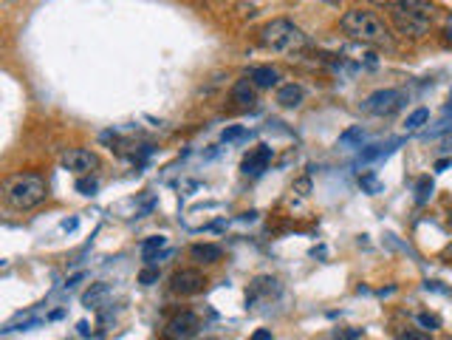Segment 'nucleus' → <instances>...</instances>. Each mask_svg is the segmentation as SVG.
Segmentation results:
<instances>
[{"label": "nucleus", "instance_id": "f8f14e48", "mask_svg": "<svg viewBox=\"0 0 452 340\" xmlns=\"http://www.w3.org/2000/svg\"><path fill=\"white\" fill-rule=\"evenodd\" d=\"M232 102H238L241 108H249L255 105V83L246 77V80H238L232 86Z\"/></svg>", "mask_w": 452, "mask_h": 340}, {"label": "nucleus", "instance_id": "412c9836", "mask_svg": "<svg viewBox=\"0 0 452 340\" xmlns=\"http://www.w3.org/2000/svg\"><path fill=\"white\" fill-rule=\"evenodd\" d=\"M243 133H246V130H243L241 125H232V128H226V130L220 133V140H223V142H238V140H243Z\"/></svg>", "mask_w": 452, "mask_h": 340}, {"label": "nucleus", "instance_id": "7ed1b4c3", "mask_svg": "<svg viewBox=\"0 0 452 340\" xmlns=\"http://www.w3.org/2000/svg\"><path fill=\"white\" fill-rule=\"evenodd\" d=\"M48 187L40 176H15L6 182V201L15 210H31L40 201H45Z\"/></svg>", "mask_w": 452, "mask_h": 340}, {"label": "nucleus", "instance_id": "f3484780", "mask_svg": "<svg viewBox=\"0 0 452 340\" xmlns=\"http://www.w3.org/2000/svg\"><path fill=\"white\" fill-rule=\"evenodd\" d=\"M359 187H362L365 193H370V196H376V193H382V182L376 179L373 173H362V176H359Z\"/></svg>", "mask_w": 452, "mask_h": 340}, {"label": "nucleus", "instance_id": "423d86ee", "mask_svg": "<svg viewBox=\"0 0 452 340\" xmlns=\"http://www.w3.org/2000/svg\"><path fill=\"white\" fill-rule=\"evenodd\" d=\"M62 165H65V170H73V173L85 176V173H91V170L99 168V156L94 151H85V148H71L62 156Z\"/></svg>", "mask_w": 452, "mask_h": 340}, {"label": "nucleus", "instance_id": "f257e3e1", "mask_svg": "<svg viewBox=\"0 0 452 340\" xmlns=\"http://www.w3.org/2000/svg\"><path fill=\"white\" fill-rule=\"evenodd\" d=\"M339 29L353 37V40H362V43H370V46H390L393 43V34H390V26L370 9H348L339 20Z\"/></svg>", "mask_w": 452, "mask_h": 340}, {"label": "nucleus", "instance_id": "ddd939ff", "mask_svg": "<svg viewBox=\"0 0 452 340\" xmlns=\"http://www.w3.org/2000/svg\"><path fill=\"white\" fill-rule=\"evenodd\" d=\"M190 255H192V261H198V264H215V261H220V247L218 244H192L190 247Z\"/></svg>", "mask_w": 452, "mask_h": 340}, {"label": "nucleus", "instance_id": "4be33fe9", "mask_svg": "<svg viewBox=\"0 0 452 340\" xmlns=\"http://www.w3.org/2000/svg\"><path fill=\"white\" fill-rule=\"evenodd\" d=\"M396 337L399 340H430V334L424 329H407V332H399Z\"/></svg>", "mask_w": 452, "mask_h": 340}, {"label": "nucleus", "instance_id": "f03ea898", "mask_svg": "<svg viewBox=\"0 0 452 340\" xmlns=\"http://www.w3.org/2000/svg\"><path fill=\"white\" fill-rule=\"evenodd\" d=\"M260 43L271 51H280V54H297L309 46V37L299 26L280 18V20H271L260 29Z\"/></svg>", "mask_w": 452, "mask_h": 340}, {"label": "nucleus", "instance_id": "a878e982", "mask_svg": "<svg viewBox=\"0 0 452 340\" xmlns=\"http://www.w3.org/2000/svg\"><path fill=\"white\" fill-rule=\"evenodd\" d=\"M294 190H299L303 196H309V193H311V182H309V179H299V182L294 184Z\"/></svg>", "mask_w": 452, "mask_h": 340}, {"label": "nucleus", "instance_id": "b1692460", "mask_svg": "<svg viewBox=\"0 0 452 340\" xmlns=\"http://www.w3.org/2000/svg\"><path fill=\"white\" fill-rule=\"evenodd\" d=\"M359 140H362V128H348V130L339 136L342 145H351V142H359Z\"/></svg>", "mask_w": 452, "mask_h": 340}, {"label": "nucleus", "instance_id": "72a5a7b5", "mask_svg": "<svg viewBox=\"0 0 452 340\" xmlns=\"http://www.w3.org/2000/svg\"><path fill=\"white\" fill-rule=\"evenodd\" d=\"M449 222H452V219H449Z\"/></svg>", "mask_w": 452, "mask_h": 340}, {"label": "nucleus", "instance_id": "6e6552de", "mask_svg": "<svg viewBox=\"0 0 452 340\" xmlns=\"http://www.w3.org/2000/svg\"><path fill=\"white\" fill-rule=\"evenodd\" d=\"M204 276L198 269H178L176 276L170 278V290L176 292V295H195V292H201L204 290Z\"/></svg>", "mask_w": 452, "mask_h": 340}, {"label": "nucleus", "instance_id": "20e7f679", "mask_svg": "<svg viewBox=\"0 0 452 340\" xmlns=\"http://www.w3.org/2000/svg\"><path fill=\"white\" fill-rule=\"evenodd\" d=\"M404 102H407V94L402 88H382L365 100V111L373 116H393L396 111L404 108Z\"/></svg>", "mask_w": 452, "mask_h": 340}, {"label": "nucleus", "instance_id": "aec40b11", "mask_svg": "<svg viewBox=\"0 0 452 340\" xmlns=\"http://www.w3.org/2000/svg\"><path fill=\"white\" fill-rule=\"evenodd\" d=\"M362 334H365V329L348 326V329H337V332H334V340H359Z\"/></svg>", "mask_w": 452, "mask_h": 340}, {"label": "nucleus", "instance_id": "39448f33", "mask_svg": "<svg viewBox=\"0 0 452 340\" xmlns=\"http://www.w3.org/2000/svg\"><path fill=\"white\" fill-rule=\"evenodd\" d=\"M390 18H393V26L404 34V37H424L430 32V23L432 18L427 15H418V12H404V9H388Z\"/></svg>", "mask_w": 452, "mask_h": 340}, {"label": "nucleus", "instance_id": "393cba45", "mask_svg": "<svg viewBox=\"0 0 452 340\" xmlns=\"http://www.w3.org/2000/svg\"><path fill=\"white\" fill-rule=\"evenodd\" d=\"M418 323H421L424 329H438V326H441V320H438L435 315H427V312H424V315H418Z\"/></svg>", "mask_w": 452, "mask_h": 340}, {"label": "nucleus", "instance_id": "bb28decb", "mask_svg": "<svg viewBox=\"0 0 452 340\" xmlns=\"http://www.w3.org/2000/svg\"><path fill=\"white\" fill-rule=\"evenodd\" d=\"M252 340H271V332L269 329H260V332L252 334Z\"/></svg>", "mask_w": 452, "mask_h": 340}, {"label": "nucleus", "instance_id": "cd10ccee", "mask_svg": "<svg viewBox=\"0 0 452 340\" xmlns=\"http://www.w3.org/2000/svg\"><path fill=\"white\" fill-rule=\"evenodd\" d=\"M452 165V159H441V162H435V170H446Z\"/></svg>", "mask_w": 452, "mask_h": 340}, {"label": "nucleus", "instance_id": "4468645a", "mask_svg": "<svg viewBox=\"0 0 452 340\" xmlns=\"http://www.w3.org/2000/svg\"><path fill=\"white\" fill-rule=\"evenodd\" d=\"M167 244V238L164 236H153V238H147L144 244H141V258L147 261V264H153L156 261V255H159V250Z\"/></svg>", "mask_w": 452, "mask_h": 340}, {"label": "nucleus", "instance_id": "1a4fd4ad", "mask_svg": "<svg viewBox=\"0 0 452 340\" xmlns=\"http://www.w3.org/2000/svg\"><path fill=\"white\" fill-rule=\"evenodd\" d=\"M271 156H274V151L269 148V145H257L252 154H246L243 156V162H241V170L246 173V176H260L263 170H269V165H271Z\"/></svg>", "mask_w": 452, "mask_h": 340}, {"label": "nucleus", "instance_id": "c85d7f7f", "mask_svg": "<svg viewBox=\"0 0 452 340\" xmlns=\"http://www.w3.org/2000/svg\"><path fill=\"white\" fill-rule=\"evenodd\" d=\"M441 258H444V261H449V264H452V244H449V247H444V252H441Z\"/></svg>", "mask_w": 452, "mask_h": 340}, {"label": "nucleus", "instance_id": "dca6fc26", "mask_svg": "<svg viewBox=\"0 0 452 340\" xmlns=\"http://www.w3.org/2000/svg\"><path fill=\"white\" fill-rule=\"evenodd\" d=\"M105 295H108V284H94V287L83 295V304L91 309V306H97V304H99V298H105Z\"/></svg>", "mask_w": 452, "mask_h": 340}, {"label": "nucleus", "instance_id": "7c9ffc66", "mask_svg": "<svg viewBox=\"0 0 452 340\" xmlns=\"http://www.w3.org/2000/svg\"><path fill=\"white\" fill-rule=\"evenodd\" d=\"M62 230H77V219H68V222L62 224Z\"/></svg>", "mask_w": 452, "mask_h": 340}, {"label": "nucleus", "instance_id": "c756f323", "mask_svg": "<svg viewBox=\"0 0 452 340\" xmlns=\"http://www.w3.org/2000/svg\"><path fill=\"white\" fill-rule=\"evenodd\" d=\"M85 276H83V272H77V276H73V278H68V287H73V284H80Z\"/></svg>", "mask_w": 452, "mask_h": 340}, {"label": "nucleus", "instance_id": "2eb2a0df", "mask_svg": "<svg viewBox=\"0 0 452 340\" xmlns=\"http://www.w3.org/2000/svg\"><path fill=\"white\" fill-rule=\"evenodd\" d=\"M430 196H432V179L430 176H421L416 182V204H427Z\"/></svg>", "mask_w": 452, "mask_h": 340}, {"label": "nucleus", "instance_id": "9d476101", "mask_svg": "<svg viewBox=\"0 0 452 340\" xmlns=\"http://www.w3.org/2000/svg\"><path fill=\"white\" fill-rule=\"evenodd\" d=\"M303 97H306V91H303V86H297V83H285V86L277 88V102L283 108H297L299 102H303Z\"/></svg>", "mask_w": 452, "mask_h": 340}, {"label": "nucleus", "instance_id": "a211bd4d", "mask_svg": "<svg viewBox=\"0 0 452 340\" xmlns=\"http://www.w3.org/2000/svg\"><path fill=\"white\" fill-rule=\"evenodd\" d=\"M427 119H430V111H427V108H416V111L407 116V122H404V125H407V130H418Z\"/></svg>", "mask_w": 452, "mask_h": 340}, {"label": "nucleus", "instance_id": "0eeeda50", "mask_svg": "<svg viewBox=\"0 0 452 340\" xmlns=\"http://www.w3.org/2000/svg\"><path fill=\"white\" fill-rule=\"evenodd\" d=\"M198 329H201L198 315H192V312H178V315L170 318V323H167V337H170V340H190V337L198 334Z\"/></svg>", "mask_w": 452, "mask_h": 340}, {"label": "nucleus", "instance_id": "473e14b6", "mask_svg": "<svg viewBox=\"0 0 452 340\" xmlns=\"http://www.w3.org/2000/svg\"><path fill=\"white\" fill-rule=\"evenodd\" d=\"M323 4H328V6H334V4H339V0H323Z\"/></svg>", "mask_w": 452, "mask_h": 340}, {"label": "nucleus", "instance_id": "6ab92c4d", "mask_svg": "<svg viewBox=\"0 0 452 340\" xmlns=\"http://www.w3.org/2000/svg\"><path fill=\"white\" fill-rule=\"evenodd\" d=\"M77 190H80L83 196H94V193L99 190V182L91 179V176H83V179H77Z\"/></svg>", "mask_w": 452, "mask_h": 340}, {"label": "nucleus", "instance_id": "9b49d317", "mask_svg": "<svg viewBox=\"0 0 452 340\" xmlns=\"http://www.w3.org/2000/svg\"><path fill=\"white\" fill-rule=\"evenodd\" d=\"M249 80L255 83V88H271V86H277L280 74H277V68H271V65H255L249 72Z\"/></svg>", "mask_w": 452, "mask_h": 340}, {"label": "nucleus", "instance_id": "2f4dec72", "mask_svg": "<svg viewBox=\"0 0 452 340\" xmlns=\"http://www.w3.org/2000/svg\"><path fill=\"white\" fill-rule=\"evenodd\" d=\"M80 334H83V337H88V334H91V332H88V323H80Z\"/></svg>", "mask_w": 452, "mask_h": 340}, {"label": "nucleus", "instance_id": "5701e85b", "mask_svg": "<svg viewBox=\"0 0 452 340\" xmlns=\"http://www.w3.org/2000/svg\"><path fill=\"white\" fill-rule=\"evenodd\" d=\"M156 281H159V269H141L139 272V284L150 287V284H156Z\"/></svg>", "mask_w": 452, "mask_h": 340}]
</instances>
